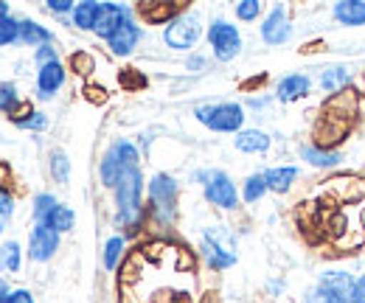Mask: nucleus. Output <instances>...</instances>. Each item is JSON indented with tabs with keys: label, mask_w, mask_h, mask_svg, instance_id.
<instances>
[{
	"label": "nucleus",
	"mask_w": 365,
	"mask_h": 303,
	"mask_svg": "<svg viewBox=\"0 0 365 303\" xmlns=\"http://www.w3.org/2000/svg\"><path fill=\"white\" fill-rule=\"evenodd\" d=\"M267 104H270V98H267V96H262V98H259V96L247 98V107H253V110H264Z\"/></svg>",
	"instance_id": "49530a36"
},
{
	"label": "nucleus",
	"mask_w": 365,
	"mask_h": 303,
	"mask_svg": "<svg viewBox=\"0 0 365 303\" xmlns=\"http://www.w3.org/2000/svg\"><path fill=\"white\" fill-rule=\"evenodd\" d=\"M20 101H23V98L17 96V87L11 85V82H3V85H0V113L11 115Z\"/></svg>",
	"instance_id": "473e14b6"
},
{
	"label": "nucleus",
	"mask_w": 365,
	"mask_h": 303,
	"mask_svg": "<svg viewBox=\"0 0 365 303\" xmlns=\"http://www.w3.org/2000/svg\"><path fill=\"white\" fill-rule=\"evenodd\" d=\"M289 37H292L289 9L284 3H275L273 9L264 14V20H262V40H264V45L278 48V45L289 43Z\"/></svg>",
	"instance_id": "1a4fd4ad"
},
{
	"label": "nucleus",
	"mask_w": 365,
	"mask_h": 303,
	"mask_svg": "<svg viewBox=\"0 0 365 303\" xmlns=\"http://www.w3.org/2000/svg\"><path fill=\"white\" fill-rule=\"evenodd\" d=\"M73 222H76L73 211H71L68 205H62V202H59V205H56V208L48 214V219L43 222V225H46V227H51V230H56V233L62 236V233H68V230L73 227Z\"/></svg>",
	"instance_id": "c85d7f7f"
},
{
	"label": "nucleus",
	"mask_w": 365,
	"mask_h": 303,
	"mask_svg": "<svg viewBox=\"0 0 365 303\" xmlns=\"http://www.w3.org/2000/svg\"><path fill=\"white\" fill-rule=\"evenodd\" d=\"M197 121L211 132H230L239 135L245 130V107L239 101H220V104H200L194 110Z\"/></svg>",
	"instance_id": "7ed1b4c3"
},
{
	"label": "nucleus",
	"mask_w": 365,
	"mask_h": 303,
	"mask_svg": "<svg viewBox=\"0 0 365 303\" xmlns=\"http://www.w3.org/2000/svg\"><path fill=\"white\" fill-rule=\"evenodd\" d=\"M11 185V169L6 160H0V188H9Z\"/></svg>",
	"instance_id": "c03bdc74"
},
{
	"label": "nucleus",
	"mask_w": 365,
	"mask_h": 303,
	"mask_svg": "<svg viewBox=\"0 0 365 303\" xmlns=\"http://www.w3.org/2000/svg\"><path fill=\"white\" fill-rule=\"evenodd\" d=\"M360 225H363V230H365V202L360 205Z\"/></svg>",
	"instance_id": "8fccbe9b"
},
{
	"label": "nucleus",
	"mask_w": 365,
	"mask_h": 303,
	"mask_svg": "<svg viewBox=\"0 0 365 303\" xmlns=\"http://www.w3.org/2000/svg\"><path fill=\"white\" fill-rule=\"evenodd\" d=\"M6 303H34V295L29 289H11Z\"/></svg>",
	"instance_id": "79ce46f5"
},
{
	"label": "nucleus",
	"mask_w": 365,
	"mask_h": 303,
	"mask_svg": "<svg viewBox=\"0 0 365 303\" xmlns=\"http://www.w3.org/2000/svg\"><path fill=\"white\" fill-rule=\"evenodd\" d=\"M34 62L40 65V68H46V65H53V62H59V51L51 45H43V48H37L34 51Z\"/></svg>",
	"instance_id": "c9c22d12"
},
{
	"label": "nucleus",
	"mask_w": 365,
	"mask_h": 303,
	"mask_svg": "<svg viewBox=\"0 0 365 303\" xmlns=\"http://www.w3.org/2000/svg\"><path fill=\"white\" fill-rule=\"evenodd\" d=\"M14 214V197L9 188H0V219H9Z\"/></svg>",
	"instance_id": "58836bf2"
},
{
	"label": "nucleus",
	"mask_w": 365,
	"mask_h": 303,
	"mask_svg": "<svg viewBox=\"0 0 365 303\" xmlns=\"http://www.w3.org/2000/svg\"><path fill=\"white\" fill-rule=\"evenodd\" d=\"M124 253H127V239L124 236H110L107 245H104V267L115 269L118 261L124 259Z\"/></svg>",
	"instance_id": "c756f323"
},
{
	"label": "nucleus",
	"mask_w": 365,
	"mask_h": 303,
	"mask_svg": "<svg viewBox=\"0 0 365 303\" xmlns=\"http://www.w3.org/2000/svg\"><path fill=\"white\" fill-rule=\"evenodd\" d=\"M301 303H343V301H337L334 295H329L326 289H320L318 284H315V287L301 298Z\"/></svg>",
	"instance_id": "e433bc0d"
},
{
	"label": "nucleus",
	"mask_w": 365,
	"mask_h": 303,
	"mask_svg": "<svg viewBox=\"0 0 365 303\" xmlns=\"http://www.w3.org/2000/svg\"><path fill=\"white\" fill-rule=\"evenodd\" d=\"M11 43H20V20L6 17V20H0V48Z\"/></svg>",
	"instance_id": "f704fd0d"
},
{
	"label": "nucleus",
	"mask_w": 365,
	"mask_h": 303,
	"mask_svg": "<svg viewBox=\"0 0 365 303\" xmlns=\"http://www.w3.org/2000/svg\"><path fill=\"white\" fill-rule=\"evenodd\" d=\"M318 287L326 289L329 295H334L337 301L351 303V295H354V287H357V278L346 269H326L318 275Z\"/></svg>",
	"instance_id": "ddd939ff"
},
{
	"label": "nucleus",
	"mask_w": 365,
	"mask_h": 303,
	"mask_svg": "<svg viewBox=\"0 0 365 303\" xmlns=\"http://www.w3.org/2000/svg\"><path fill=\"white\" fill-rule=\"evenodd\" d=\"M267 191H270V188H267V180H264V172L250 174V177H247V180L242 183V200H245L247 205H256V202H262Z\"/></svg>",
	"instance_id": "a878e982"
},
{
	"label": "nucleus",
	"mask_w": 365,
	"mask_h": 303,
	"mask_svg": "<svg viewBox=\"0 0 365 303\" xmlns=\"http://www.w3.org/2000/svg\"><path fill=\"white\" fill-rule=\"evenodd\" d=\"M20 264H23V250L14 239L3 242L0 245V272H20Z\"/></svg>",
	"instance_id": "bb28decb"
},
{
	"label": "nucleus",
	"mask_w": 365,
	"mask_h": 303,
	"mask_svg": "<svg viewBox=\"0 0 365 303\" xmlns=\"http://www.w3.org/2000/svg\"><path fill=\"white\" fill-rule=\"evenodd\" d=\"M140 37H143L140 26L133 23V20H127V23L107 40V48H110L113 56H130V53L138 48V43H140Z\"/></svg>",
	"instance_id": "a211bd4d"
},
{
	"label": "nucleus",
	"mask_w": 365,
	"mask_h": 303,
	"mask_svg": "<svg viewBox=\"0 0 365 303\" xmlns=\"http://www.w3.org/2000/svg\"><path fill=\"white\" fill-rule=\"evenodd\" d=\"M202 37V20L197 11H180L166 29H163V43L172 51H191Z\"/></svg>",
	"instance_id": "6e6552de"
},
{
	"label": "nucleus",
	"mask_w": 365,
	"mask_h": 303,
	"mask_svg": "<svg viewBox=\"0 0 365 303\" xmlns=\"http://www.w3.org/2000/svg\"><path fill=\"white\" fill-rule=\"evenodd\" d=\"M85 98H88L91 104H104V101H107V90L101 85H88L85 87Z\"/></svg>",
	"instance_id": "ea45409f"
},
{
	"label": "nucleus",
	"mask_w": 365,
	"mask_h": 303,
	"mask_svg": "<svg viewBox=\"0 0 365 303\" xmlns=\"http://www.w3.org/2000/svg\"><path fill=\"white\" fill-rule=\"evenodd\" d=\"M65 76H68V68L62 62H53V65H46L37 71V98L43 101H51L62 85H65Z\"/></svg>",
	"instance_id": "f3484780"
},
{
	"label": "nucleus",
	"mask_w": 365,
	"mask_h": 303,
	"mask_svg": "<svg viewBox=\"0 0 365 303\" xmlns=\"http://www.w3.org/2000/svg\"><path fill=\"white\" fill-rule=\"evenodd\" d=\"M351 132V124L346 121H337V118H329V115H320L315 130H312V143L320 146V149H337Z\"/></svg>",
	"instance_id": "f8f14e48"
},
{
	"label": "nucleus",
	"mask_w": 365,
	"mask_h": 303,
	"mask_svg": "<svg viewBox=\"0 0 365 303\" xmlns=\"http://www.w3.org/2000/svg\"><path fill=\"white\" fill-rule=\"evenodd\" d=\"M98 11H101V3H96V0H82V3H76V9H73V14H71V20H73V26H76V29H82V31H93Z\"/></svg>",
	"instance_id": "393cba45"
},
{
	"label": "nucleus",
	"mask_w": 365,
	"mask_h": 303,
	"mask_svg": "<svg viewBox=\"0 0 365 303\" xmlns=\"http://www.w3.org/2000/svg\"><path fill=\"white\" fill-rule=\"evenodd\" d=\"M262 3L259 0H242V3H236L233 6V14H236V20H242V23H256L259 17H262Z\"/></svg>",
	"instance_id": "2f4dec72"
},
{
	"label": "nucleus",
	"mask_w": 365,
	"mask_h": 303,
	"mask_svg": "<svg viewBox=\"0 0 365 303\" xmlns=\"http://www.w3.org/2000/svg\"><path fill=\"white\" fill-rule=\"evenodd\" d=\"M197 183H202V194L214 208L222 211H236L239 208V188L225 172L220 169H202L194 174Z\"/></svg>",
	"instance_id": "423d86ee"
},
{
	"label": "nucleus",
	"mask_w": 365,
	"mask_h": 303,
	"mask_svg": "<svg viewBox=\"0 0 365 303\" xmlns=\"http://www.w3.org/2000/svg\"><path fill=\"white\" fill-rule=\"evenodd\" d=\"M20 43L31 45V48H43V45L53 43V34L34 20H20Z\"/></svg>",
	"instance_id": "b1692460"
},
{
	"label": "nucleus",
	"mask_w": 365,
	"mask_h": 303,
	"mask_svg": "<svg viewBox=\"0 0 365 303\" xmlns=\"http://www.w3.org/2000/svg\"><path fill=\"white\" fill-rule=\"evenodd\" d=\"M115 191V208H118V222L124 225L127 236H135L143 225V174L140 169H130L118 180Z\"/></svg>",
	"instance_id": "f257e3e1"
},
{
	"label": "nucleus",
	"mask_w": 365,
	"mask_h": 303,
	"mask_svg": "<svg viewBox=\"0 0 365 303\" xmlns=\"http://www.w3.org/2000/svg\"><path fill=\"white\" fill-rule=\"evenodd\" d=\"M180 3H140L138 6V14L143 17V23L149 26H169L178 14H180Z\"/></svg>",
	"instance_id": "412c9836"
},
{
	"label": "nucleus",
	"mask_w": 365,
	"mask_h": 303,
	"mask_svg": "<svg viewBox=\"0 0 365 303\" xmlns=\"http://www.w3.org/2000/svg\"><path fill=\"white\" fill-rule=\"evenodd\" d=\"M48 166H51V177H53V183L68 185V180H71V158H68V152H65V149H53V152H51Z\"/></svg>",
	"instance_id": "cd10ccee"
},
{
	"label": "nucleus",
	"mask_w": 365,
	"mask_h": 303,
	"mask_svg": "<svg viewBox=\"0 0 365 303\" xmlns=\"http://www.w3.org/2000/svg\"><path fill=\"white\" fill-rule=\"evenodd\" d=\"M233 146L245 155H267L273 146V138L264 130H242L239 135H233Z\"/></svg>",
	"instance_id": "aec40b11"
},
{
	"label": "nucleus",
	"mask_w": 365,
	"mask_h": 303,
	"mask_svg": "<svg viewBox=\"0 0 365 303\" xmlns=\"http://www.w3.org/2000/svg\"><path fill=\"white\" fill-rule=\"evenodd\" d=\"M323 115L351 124V121L360 115V93H357L354 87H346V90H340V93H334V96H326V101H323Z\"/></svg>",
	"instance_id": "9d476101"
},
{
	"label": "nucleus",
	"mask_w": 365,
	"mask_h": 303,
	"mask_svg": "<svg viewBox=\"0 0 365 303\" xmlns=\"http://www.w3.org/2000/svg\"><path fill=\"white\" fill-rule=\"evenodd\" d=\"M298 177H301V169L292 166V163H287V166H273V169L264 172L267 188H270L273 194H287V191H292V185L298 183Z\"/></svg>",
	"instance_id": "5701e85b"
},
{
	"label": "nucleus",
	"mask_w": 365,
	"mask_h": 303,
	"mask_svg": "<svg viewBox=\"0 0 365 303\" xmlns=\"http://www.w3.org/2000/svg\"><path fill=\"white\" fill-rule=\"evenodd\" d=\"M205 37H208L211 53L217 56V62H233V59L242 53V34H239V26H233L225 17L211 20Z\"/></svg>",
	"instance_id": "0eeeda50"
},
{
	"label": "nucleus",
	"mask_w": 365,
	"mask_h": 303,
	"mask_svg": "<svg viewBox=\"0 0 365 303\" xmlns=\"http://www.w3.org/2000/svg\"><path fill=\"white\" fill-rule=\"evenodd\" d=\"M138 160H140V152H138L135 143H130V140H115V143L104 152V158H101V163H98L101 185L115 188L118 180L124 177V172L138 169Z\"/></svg>",
	"instance_id": "20e7f679"
},
{
	"label": "nucleus",
	"mask_w": 365,
	"mask_h": 303,
	"mask_svg": "<svg viewBox=\"0 0 365 303\" xmlns=\"http://www.w3.org/2000/svg\"><path fill=\"white\" fill-rule=\"evenodd\" d=\"M48 9H51L53 14H73L76 3H73V0H48Z\"/></svg>",
	"instance_id": "a19ab883"
},
{
	"label": "nucleus",
	"mask_w": 365,
	"mask_h": 303,
	"mask_svg": "<svg viewBox=\"0 0 365 303\" xmlns=\"http://www.w3.org/2000/svg\"><path fill=\"white\" fill-rule=\"evenodd\" d=\"M312 90V79L307 73H287L278 85H275V98L281 104H292V101H301L307 98Z\"/></svg>",
	"instance_id": "dca6fc26"
},
{
	"label": "nucleus",
	"mask_w": 365,
	"mask_h": 303,
	"mask_svg": "<svg viewBox=\"0 0 365 303\" xmlns=\"http://www.w3.org/2000/svg\"><path fill=\"white\" fill-rule=\"evenodd\" d=\"M188 71H194V73H200V71H205V65H208V59L205 56H200V53H194V56H188Z\"/></svg>",
	"instance_id": "37998d69"
},
{
	"label": "nucleus",
	"mask_w": 365,
	"mask_h": 303,
	"mask_svg": "<svg viewBox=\"0 0 365 303\" xmlns=\"http://www.w3.org/2000/svg\"><path fill=\"white\" fill-rule=\"evenodd\" d=\"M56 205H59V202H56L53 194H37V197H34V222L43 225L48 219V214H51Z\"/></svg>",
	"instance_id": "72a5a7b5"
},
{
	"label": "nucleus",
	"mask_w": 365,
	"mask_h": 303,
	"mask_svg": "<svg viewBox=\"0 0 365 303\" xmlns=\"http://www.w3.org/2000/svg\"><path fill=\"white\" fill-rule=\"evenodd\" d=\"M363 138H365V124H363Z\"/></svg>",
	"instance_id": "603ef678"
},
{
	"label": "nucleus",
	"mask_w": 365,
	"mask_h": 303,
	"mask_svg": "<svg viewBox=\"0 0 365 303\" xmlns=\"http://www.w3.org/2000/svg\"><path fill=\"white\" fill-rule=\"evenodd\" d=\"M351 303H365V275H363V278H357V287H354Z\"/></svg>",
	"instance_id": "a18cd8bd"
},
{
	"label": "nucleus",
	"mask_w": 365,
	"mask_h": 303,
	"mask_svg": "<svg viewBox=\"0 0 365 303\" xmlns=\"http://www.w3.org/2000/svg\"><path fill=\"white\" fill-rule=\"evenodd\" d=\"M127 20H130V9L127 6H121V3H101V11H98L96 26H93V34H98L101 40H110Z\"/></svg>",
	"instance_id": "4468645a"
},
{
	"label": "nucleus",
	"mask_w": 365,
	"mask_h": 303,
	"mask_svg": "<svg viewBox=\"0 0 365 303\" xmlns=\"http://www.w3.org/2000/svg\"><path fill=\"white\" fill-rule=\"evenodd\" d=\"M9 287H6V281H0V303H6V298H9Z\"/></svg>",
	"instance_id": "de8ad7c7"
},
{
	"label": "nucleus",
	"mask_w": 365,
	"mask_h": 303,
	"mask_svg": "<svg viewBox=\"0 0 365 303\" xmlns=\"http://www.w3.org/2000/svg\"><path fill=\"white\" fill-rule=\"evenodd\" d=\"M68 71H73L76 76H91L96 71V59H93L91 51H73L68 56Z\"/></svg>",
	"instance_id": "7c9ffc66"
},
{
	"label": "nucleus",
	"mask_w": 365,
	"mask_h": 303,
	"mask_svg": "<svg viewBox=\"0 0 365 303\" xmlns=\"http://www.w3.org/2000/svg\"><path fill=\"white\" fill-rule=\"evenodd\" d=\"M200 253H202V259L208 264V269H214V272H225V269H230L236 264L233 236H230V230H225V225H217V227L205 230Z\"/></svg>",
	"instance_id": "39448f33"
},
{
	"label": "nucleus",
	"mask_w": 365,
	"mask_h": 303,
	"mask_svg": "<svg viewBox=\"0 0 365 303\" xmlns=\"http://www.w3.org/2000/svg\"><path fill=\"white\" fill-rule=\"evenodd\" d=\"M298 158H301L307 166L318 169V172H331V169H337L340 160H343L340 149H320L315 143H301V146H298Z\"/></svg>",
	"instance_id": "2eb2a0df"
},
{
	"label": "nucleus",
	"mask_w": 365,
	"mask_h": 303,
	"mask_svg": "<svg viewBox=\"0 0 365 303\" xmlns=\"http://www.w3.org/2000/svg\"><path fill=\"white\" fill-rule=\"evenodd\" d=\"M6 17H11V14H9V3L0 0V20H6Z\"/></svg>",
	"instance_id": "09e8293b"
},
{
	"label": "nucleus",
	"mask_w": 365,
	"mask_h": 303,
	"mask_svg": "<svg viewBox=\"0 0 365 303\" xmlns=\"http://www.w3.org/2000/svg\"><path fill=\"white\" fill-rule=\"evenodd\" d=\"M351 71L346 68V65H331V68H323L318 76V85L320 90L326 93V96H334V93H340V90H346V87H351Z\"/></svg>",
	"instance_id": "4be33fe9"
},
{
	"label": "nucleus",
	"mask_w": 365,
	"mask_h": 303,
	"mask_svg": "<svg viewBox=\"0 0 365 303\" xmlns=\"http://www.w3.org/2000/svg\"><path fill=\"white\" fill-rule=\"evenodd\" d=\"M59 233L56 230H51L46 225H34L31 227V233H29V256L31 261H40V264H46L56 256V250H59Z\"/></svg>",
	"instance_id": "9b49d317"
},
{
	"label": "nucleus",
	"mask_w": 365,
	"mask_h": 303,
	"mask_svg": "<svg viewBox=\"0 0 365 303\" xmlns=\"http://www.w3.org/2000/svg\"><path fill=\"white\" fill-rule=\"evenodd\" d=\"M0 233H3V219H0Z\"/></svg>",
	"instance_id": "3c124183"
},
{
	"label": "nucleus",
	"mask_w": 365,
	"mask_h": 303,
	"mask_svg": "<svg viewBox=\"0 0 365 303\" xmlns=\"http://www.w3.org/2000/svg\"><path fill=\"white\" fill-rule=\"evenodd\" d=\"M331 17L343 29H363L365 26V0H340L331 6Z\"/></svg>",
	"instance_id": "6ab92c4d"
},
{
	"label": "nucleus",
	"mask_w": 365,
	"mask_h": 303,
	"mask_svg": "<svg viewBox=\"0 0 365 303\" xmlns=\"http://www.w3.org/2000/svg\"><path fill=\"white\" fill-rule=\"evenodd\" d=\"M149 214L158 225H175L178 219V180L172 174H155L149 180Z\"/></svg>",
	"instance_id": "f03ea898"
},
{
	"label": "nucleus",
	"mask_w": 365,
	"mask_h": 303,
	"mask_svg": "<svg viewBox=\"0 0 365 303\" xmlns=\"http://www.w3.org/2000/svg\"><path fill=\"white\" fill-rule=\"evenodd\" d=\"M46 127H48V115L46 113H40V110H37L29 121H23V124H20V130H31V132H43Z\"/></svg>",
	"instance_id": "4c0bfd02"
}]
</instances>
